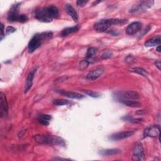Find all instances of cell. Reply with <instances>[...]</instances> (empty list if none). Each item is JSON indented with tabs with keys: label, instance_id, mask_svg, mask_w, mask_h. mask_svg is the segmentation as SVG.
I'll list each match as a JSON object with an SVG mask.
<instances>
[{
	"label": "cell",
	"instance_id": "d6a6232c",
	"mask_svg": "<svg viewBox=\"0 0 161 161\" xmlns=\"http://www.w3.org/2000/svg\"><path fill=\"white\" fill-rule=\"evenodd\" d=\"M155 66L158 68L159 70H160V66H161V64H160V61H157L155 62Z\"/></svg>",
	"mask_w": 161,
	"mask_h": 161
},
{
	"label": "cell",
	"instance_id": "ba28073f",
	"mask_svg": "<svg viewBox=\"0 0 161 161\" xmlns=\"http://www.w3.org/2000/svg\"><path fill=\"white\" fill-rule=\"evenodd\" d=\"M160 126L159 125H150L147 127L143 134V138L146 137H157L159 136L160 134Z\"/></svg>",
	"mask_w": 161,
	"mask_h": 161
},
{
	"label": "cell",
	"instance_id": "9c48e42d",
	"mask_svg": "<svg viewBox=\"0 0 161 161\" xmlns=\"http://www.w3.org/2000/svg\"><path fill=\"white\" fill-rule=\"evenodd\" d=\"M8 112V105L6 95L2 92L0 93V115L2 118L7 116Z\"/></svg>",
	"mask_w": 161,
	"mask_h": 161
},
{
	"label": "cell",
	"instance_id": "3957f363",
	"mask_svg": "<svg viewBox=\"0 0 161 161\" xmlns=\"http://www.w3.org/2000/svg\"><path fill=\"white\" fill-rule=\"evenodd\" d=\"M128 22L125 19H103L97 22L94 25V29L98 32H106L111 25H123Z\"/></svg>",
	"mask_w": 161,
	"mask_h": 161
},
{
	"label": "cell",
	"instance_id": "d590c367",
	"mask_svg": "<svg viewBox=\"0 0 161 161\" xmlns=\"http://www.w3.org/2000/svg\"><path fill=\"white\" fill-rule=\"evenodd\" d=\"M156 51H157V52H158L159 53H160L161 49H160V46H159L156 48Z\"/></svg>",
	"mask_w": 161,
	"mask_h": 161
},
{
	"label": "cell",
	"instance_id": "5bb4252c",
	"mask_svg": "<svg viewBox=\"0 0 161 161\" xmlns=\"http://www.w3.org/2000/svg\"><path fill=\"white\" fill-rule=\"evenodd\" d=\"M104 73V70L103 69H96L95 70L90 71L87 75L86 78L89 80H95L101 77Z\"/></svg>",
	"mask_w": 161,
	"mask_h": 161
},
{
	"label": "cell",
	"instance_id": "e575fe53",
	"mask_svg": "<svg viewBox=\"0 0 161 161\" xmlns=\"http://www.w3.org/2000/svg\"><path fill=\"white\" fill-rule=\"evenodd\" d=\"M145 110H138L137 112H136V113L137 114H139V115H143V114H144L145 113Z\"/></svg>",
	"mask_w": 161,
	"mask_h": 161
},
{
	"label": "cell",
	"instance_id": "5b68a950",
	"mask_svg": "<svg viewBox=\"0 0 161 161\" xmlns=\"http://www.w3.org/2000/svg\"><path fill=\"white\" fill-rule=\"evenodd\" d=\"M154 3V1H142L139 2L134 5L130 10L129 12L134 13H142L147 11L151 8Z\"/></svg>",
	"mask_w": 161,
	"mask_h": 161
},
{
	"label": "cell",
	"instance_id": "d6986e66",
	"mask_svg": "<svg viewBox=\"0 0 161 161\" xmlns=\"http://www.w3.org/2000/svg\"><path fill=\"white\" fill-rule=\"evenodd\" d=\"M52 117L51 115H40L38 118V121L39 122V123L43 125H49V121L51 120Z\"/></svg>",
	"mask_w": 161,
	"mask_h": 161
},
{
	"label": "cell",
	"instance_id": "52a82bcc",
	"mask_svg": "<svg viewBox=\"0 0 161 161\" xmlns=\"http://www.w3.org/2000/svg\"><path fill=\"white\" fill-rule=\"evenodd\" d=\"M21 7V3H18L13 5L10 8L8 13V20L10 22H18V18L20 15L19 13V9Z\"/></svg>",
	"mask_w": 161,
	"mask_h": 161
},
{
	"label": "cell",
	"instance_id": "836d02e7",
	"mask_svg": "<svg viewBox=\"0 0 161 161\" xmlns=\"http://www.w3.org/2000/svg\"><path fill=\"white\" fill-rule=\"evenodd\" d=\"M54 160H70V159H62V158H59V157L55 158V159H54Z\"/></svg>",
	"mask_w": 161,
	"mask_h": 161
},
{
	"label": "cell",
	"instance_id": "603a6c76",
	"mask_svg": "<svg viewBox=\"0 0 161 161\" xmlns=\"http://www.w3.org/2000/svg\"><path fill=\"white\" fill-rule=\"evenodd\" d=\"M98 53V49L95 47H90L88 49L86 57L87 59H91L95 57Z\"/></svg>",
	"mask_w": 161,
	"mask_h": 161
},
{
	"label": "cell",
	"instance_id": "e0dca14e",
	"mask_svg": "<svg viewBox=\"0 0 161 161\" xmlns=\"http://www.w3.org/2000/svg\"><path fill=\"white\" fill-rule=\"evenodd\" d=\"M122 151L118 149H106L101 150L99 154L103 156H112L120 154Z\"/></svg>",
	"mask_w": 161,
	"mask_h": 161
},
{
	"label": "cell",
	"instance_id": "4316f807",
	"mask_svg": "<svg viewBox=\"0 0 161 161\" xmlns=\"http://www.w3.org/2000/svg\"><path fill=\"white\" fill-rule=\"evenodd\" d=\"M112 56V52L110 51H105L101 56V59H107Z\"/></svg>",
	"mask_w": 161,
	"mask_h": 161
},
{
	"label": "cell",
	"instance_id": "7a4b0ae2",
	"mask_svg": "<svg viewBox=\"0 0 161 161\" xmlns=\"http://www.w3.org/2000/svg\"><path fill=\"white\" fill-rule=\"evenodd\" d=\"M52 36L53 33L51 32L40 33L34 35L30 40L28 44L29 53H33V52H35L37 49L41 46L45 40L51 38Z\"/></svg>",
	"mask_w": 161,
	"mask_h": 161
},
{
	"label": "cell",
	"instance_id": "9a60e30c",
	"mask_svg": "<svg viewBox=\"0 0 161 161\" xmlns=\"http://www.w3.org/2000/svg\"><path fill=\"white\" fill-rule=\"evenodd\" d=\"M160 43H161V37L160 35H159L157 36L154 37L149 39L145 43V46L147 47H151L156 46H160Z\"/></svg>",
	"mask_w": 161,
	"mask_h": 161
},
{
	"label": "cell",
	"instance_id": "8992f818",
	"mask_svg": "<svg viewBox=\"0 0 161 161\" xmlns=\"http://www.w3.org/2000/svg\"><path fill=\"white\" fill-rule=\"evenodd\" d=\"M145 159L144 149L141 143L137 144L133 150L132 160L134 161H142Z\"/></svg>",
	"mask_w": 161,
	"mask_h": 161
},
{
	"label": "cell",
	"instance_id": "7402d4cb",
	"mask_svg": "<svg viewBox=\"0 0 161 161\" xmlns=\"http://www.w3.org/2000/svg\"><path fill=\"white\" fill-rule=\"evenodd\" d=\"M129 71L132 72H134L136 74H138L140 76H142L145 77H148L149 76V73L147 72V71H146L145 69L140 68V67H133L129 69Z\"/></svg>",
	"mask_w": 161,
	"mask_h": 161
},
{
	"label": "cell",
	"instance_id": "ac0fdd59",
	"mask_svg": "<svg viewBox=\"0 0 161 161\" xmlns=\"http://www.w3.org/2000/svg\"><path fill=\"white\" fill-rule=\"evenodd\" d=\"M61 95L71 98V99H76V100H80L85 98V96L80 95L77 93H74V92H68V91H60L59 92Z\"/></svg>",
	"mask_w": 161,
	"mask_h": 161
},
{
	"label": "cell",
	"instance_id": "484cf974",
	"mask_svg": "<svg viewBox=\"0 0 161 161\" xmlns=\"http://www.w3.org/2000/svg\"><path fill=\"white\" fill-rule=\"evenodd\" d=\"M89 64H90V62L88 60H83L80 62L79 69L80 70H85L88 67Z\"/></svg>",
	"mask_w": 161,
	"mask_h": 161
},
{
	"label": "cell",
	"instance_id": "6da1fadb",
	"mask_svg": "<svg viewBox=\"0 0 161 161\" xmlns=\"http://www.w3.org/2000/svg\"><path fill=\"white\" fill-rule=\"evenodd\" d=\"M59 17V10L55 6L39 8L35 11V18L40 22L49 23Z\"/></svg>",
	"mask_w": 161,
	"mask_h": 161
},
{
	"label": "cell",
	"instance_id": "4dcf8cb0",
	"mask_svg": "<svg viewBox=\"0 0 161 161\" xmlns=\"http://www.w3.org/2000/svg\"><path fill=\"white\" fill-rule=\"evenodd\" d=\"M5 29H4V25L2 23H1V40H3V38H4V37H5Z\"/></svg>",
	"mask_w": 161,
	"mask_h": 161
},
{
	"label": "cell",
	"instance_id": "44dd1931",
	"mask_svg": "<svg viewBox=\"0 0 161 161\" xmlns=\"http://www.w3.org/2000/svg\"><path fill=\"white\" fill-rule=\"evenodd\" d=\"M79 30V27L78 25H76V26H74V27H68V28H66L64 29L61 32V35L62 36H64V37L67 36L69 34H71L72 33L77 32Z\"/></svg>",
	"mask_w": 161,
	"mask_h": 161
},
{
	"label": "cell",
	"instance_id": "ffe728a7",
	"mask_svg": "<svg viewBox=\"0 0 161 161\" xmlns=\"http://www.w3.org/2000/svg\"><path fill=\"white\" fill-rule=\"evenodd\" d=\"M120 103H122V104L129 107L135 108V107H139L140 106V103L137 101H131L130 100H124V99H121L120 100Z\"/></svg>",
	"mask_w": 161,
	"mask_h": 161
},
{
	"label": "cell",
	"instance_id": "7c38bea8",
	"mask_svg": "<svg viewBox=\"0 0 161 161\" xmlns=\"http://www.w3.org/2000/svg\"><path fill=\"white\" fill-rule=\"evenodd\" d=\"M119 97L124 100H138L140 98V95L138 93L132 91H128L125 92H122L119 94Z\"/></svg>",
	"mask_w": 161,
	"mask_h": 161
},
{
	"label": "cell",
	"instance_id": "f1b7e54d",
	"mask_svg": "<svg viewBox=\"0 0 161 161\" xmlns=\"http://www.w3.org/2000/svg\"><path fill=\"white\" fill-rule=\"evenodd\" d=\"M88 3V1H84V0H79L77 2V5L79 7H85L87 3Z\"/></svg>",
	"mask_w": 161,
	"mask_h": 161
},
{
	"label": "cell",
	"instance_id": "4fadbf2b",
	"mask_svg": "<svg viewBox=\"0 0 161 161\" xmlns=\"http://www.w3.org/2000/svg\"><path fill=\"white\" fill-rule=\"evenodd\" d=\"M36 72H37V69H34L28 74V77L27 78V80H26L25 93H27L31 89L32 85H33V80L34 79Z\"/></svg>",
	"mask_w": 161,
	"mask_h": 161
},
{
	"label": "cell",
	"instance_id": "cb8c5ba5",
	"mask_svg": "<svg viewBox=\"0 0 161 161\" xmlns=\"http://www.w3.org/2000/svg\"><path fill=\"white\" fill-rule=\"evenodd\" d=\"M70 102L68 100L62 99H56L53 100V104L56 106H63L69 104Z\"/></svg>",
	"mask_w": 161,
	"mask_h": 161
},
{
	"label": "cell",
	"instance_id": "30bf717a",
	"mask_svg": "<svg viewBox=\"0 0 161 161\" xmlns=\"http://www.w3.org/2000/svg\"><path fill=\"white\" fill-rule=\"evenodd\" d=\"M134 134V131H124L114 134L110 136L109 139L111 140H121L132 137Z\"/></svg>",
	"mask_w": 161,
	"mask_h": 161
},
{
	"label": "cell",
	"instance_id": "8fae6325",
	"mask_svg": "<svg viewBox=\"0 0 161 161\" xmlns=\"http://www.w3.org/2000/svg\"><path fill=\"white\" fill-rule=\"evenodd\" d=\"M142 28V23L140 22H134L130 23L126 29V32L128 35H134L139 32Z\"/></svg>",
	"mask_w": 161,
	"mask_h": 161
},
{
	"label": "cell",
	"instance_id": "1f68e13d",
	"mask_svg": "<svg viewBox=\"0 0 161 161\" xmlns=\"http://www.w3.org/2000/svg\"><path fill=\"white\" fill-rule=\"evenodd\" d=\"M67 79V77H66V76H62V77H60L59 79H57V80H59V81H57V82H56V83H62V82L64 81V80H66Z\"/></svg>",
	"mask_w": 161,
	"mask_h": 161
},
{
	"label": "cell",
	"instance_id": "83f0119b",
	"mask_svg": "<svg viewBox=\"0 0 161 161\" xmlns=\"http://www.w3.org/2000/svg\"><path fill=\"white\" fill-rule=\"evenodd\" d=\"M28 20V17L26 15H24V14H20L19 18H18V22H20V23H25L26 22H27Z\"/></svg>",
	"mask_w": 161,
	"mask_h": 161
},
{
	"label": "cell",
	"instance_id": "277c9868",
	"mask_svg": "<svg viewBox=\"0 0 161 161\" xmlns=\"http://www.w3.org/2000/svg\"><path fill=\"white\" fill-rule=\"evenodd\" d=\"M34 139L40 144L61 146L66 145V143L62 138L54 135H36L34 136Z\"/></svg>",
	"mask_w": 161,
	"mask_h": 161
},
{
	"label": "cell",
	"instance_id": "2e32d148",
	"mask_svg": "<svg viewBox=\"0 0 161 161\" xmlns=\"http://www.w3.org/2000/svg\"><path fill=\"white\" fill-rule=\"evenodd\" d=\"M66 12L69 14V15H70L72 18V19L74 20V22H77L79 20V17H78V14H77V12L74 8V7L71 5L67 4L66 6Z\"/></svg>",
	"mask_w": 161,
	"mask_h": 161
},
{
	"label": "cell",
	"instance_id": "f546056e",
	"mask_svg": "<svg viewBox=\"0 0 161 161\" xmlns=\"http://www.w3.org/2000/svg\"><path fill=\"white\" fill-rule=\"evenodd\" d=\"M16 31V28H15L14 27H8L6 29V33L7 35H9V34H11L13 32H15Z\"/></svg>",
	"mask_w": 161,
	"mask_h": 161
},
{
	"label": "cell",
	"instance_id": "d4e9b609",
	"mask_svg": "<svg viewBox=\"0 0 161 161\" xmlns=\"http://www.w3.org/2000/svg\"><path fill=\"white\" fill-rule=\"evenodd\" d=\"M81 91L92 98H99L100 96V95L98 93L95 91H93L90 90H81Z\"/></svg>",
	"mask_w": 161,
	"mask_h": 161
}]
</instances>
